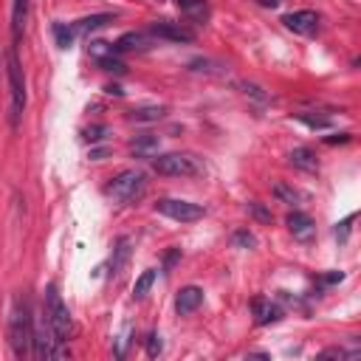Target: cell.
<instances>
[{
  "label": "cell",
  "mask_w": 361,
  "mask_h": 361,
  "mask_svg": "<svg viewBox=\"0 0 361 361\" xmlns=\"http://www.w3.org/2000/svg\"><path fill=\"white\" fill-rule=\"evenodd\" d=\"M350 138H353L350 133H336V135H327V138H324V144H347Z\"/></svg>",
  "instance_id": "33"
},
{
  "label": "cell",
  "mask_w": 361,
  "mask_h": 361,
  "mask_svg": "<svg viewBox=\"0 0 361 361\" xmlns=\"http://www.w3.org/2000/svg\"><path fill=\"white\" fill-rule=\"evenodd\" d=\"M251 310H254V324H259V327H265V324H276V322L282 319L279 305H274L271 299H262V296L251 302Z\"/></svg>",
  "instance_id": "13"
},
{
  "label": "cell",
  "mask_w": 361,
  "mask_h": 361,
  "mask_svg": "<svg viewBox=\"0 0 361 361\" xmlns=\"http://www.w3.org/2000/svg\"><path fill=\"white\" fill-rule=\"evenodd\" d=\"M353 220H355V214H350V217H344V220H341V223L336 226V237H338L341 243L347 240V234H350V223H353Z\"/></svg>",
  "instance_id": "32"
},
{
  "label": "cell",
  "mask_w": 361,
  "mask_h": 361,
  "mask_svg": "<svg viewBox=\"0 0 361 361\" xmlns=\"http://www.w3.org/2000/svg\"><path fill=\"white\" fill-rule=\"evenodd\" d=\"M161 350H164V341H161V336L158 333H149L147 336V355H161Z\"/></svg>",
  "instance_id": "28"
},
{
  "label": "cell",
  "mask_w": 361,
  "mask_h": 361,
  "mask_svg": "<svg viewBox=\"0 0 361 361\" xmlns=\"http://www.w3.org/2000/svg\"><path fill=\"white\" fill-rule=\"evenodd\" d=\"M240 87H243V93H248V96H254V99H259V102H268V93H262V87H257V85H251V82H243Z\"/></svg>",
  "instance_id": "31"
},
{
  "label": "cell",
  "mask_w": 361,
  "mask_h": 361,
  "mask_svg": "<svg viewBox=\"0 0 361 361\" xmlns=\"http://www.w3.org/2000/svg\"><path fill=\"white\" fill-rule=\"evenodd\" d=\"M127 257H130V240H127V237H121V240L116 243V248H113V259H110V274H121V268H124Z\"/></svg>",
  "instance_id": "20"
},
{
  "label": "cell",
  "mask_w": 361,
  "mask_h": 361,
  "mask_svg": "<svg viewBox=\"0 0 361 361\" xmlns=\"http://www.w3.org/2000/svg\"><path fill=\"white\" fill-rule=\"evenodd\" d=\"M282 23H285V28H288V31H293V34L313 37V34L319 31L322 17H319L316 11H310V8H302V11H290V14H285V17H282Z\"/></svg>",
  "instance_id": "9"
},
{
  "label": "cell",
  "mask_w": 361,
  "mask_h": 361,
  "mask_svg": "<svg viewBox=\"0 0 361 361\" xmlns=\"http://www.w3.org/2000/svg\"><path fill=\"white\" fill-rule=\"evenodd\" d=\"M6 73H8V93H11V127H17L23 110H25V76H23L14 45H11L8 59H6Z\"/></svg>",
  "instance_id": "4"
},
{
  "label": "cell",
  "mask_w": 361,
  "mask_h": 361,
  "mask_svg": "<svg viewBox=\"0 0 361 361\" xmlns=\"http://www.w3.org/2000/svg\"><path fill=\"white\" fill-rule=\"evenodd\" d=\"M285 223H288L290 234H293L296 240H302V243H310V240L316 237V226H313V220H310L305 212H290V214L285 217Z\"/></svg>",
  "instance_id": "12"
},
{
  "label": "cell",
  "mask_w": 361,
  "mask_h": 361,
  "mask_svg": "<svg viewBox=\"0 0 361 361\" xmlns=\"http://www.w3.org/2000/svg\"><path fill=\"white\" fill-rule=\"evenodd\" d=\"M259 6H265V8H276L279 0H259Z\"/></svg>",
  "instance_id": "35"
},
{
  "label": "cell",
  "mask_w": 361,
  "mask_h": 361,
  "mask_svg": "<svg viewBox=\"0 0 361 361\" xmlns=\"http://www.w3.org/2000/svg\"><path fill=\"white\" fill-rule=\"evenodd\" d=\"M107 23H113V14H90V17L76 20V23H73V31H76V34H90V31L107 25Z\"/></svg>",
  "instance_id": "18"
},
{
  "label": "cell",
  "mask_w": 361,
  "mask_h": 361,
  "mask_svg": "<svg viewBox=\"0 0 361 361\" xmlns=\"http://www.w3.org/2000/svg\"><path fill=\"white\" fill-rule=\"evenodd\" d=\"M42 310H45V316H48V322H51L56 338L65 341V338L71 336V330H73V322H71V310H68V305L62 302V296H59V290H56L54 282L45 288V305H42Z\"/></svg>",
  "instance_id": "5"
},
{
  "label": "cell",
  "mask_w": 361,
  "mask_h": 361,
  "mask_svg": "<svg viewBox=\"0 0 361 361\" xmlns=\"http://www.w3.org/2000/svg\"><path fill=\"white\" fill-rule=\"evenodd\" d=\"M59 338H56V333H54V327H51V322H48V316H45V310L34 319V344H31V355H37V358H56V355H62V350H59Z\"/></svg>",
  "instance_id": "6"
},
{
  "label": "cell",
  "mask_w": 361,
  "mask_h": 361,
  "mask_svg": "<svg viewBox=\"0 0 361 361\" xmlns=\"http://www.w3.org/2000/svg\"><path fill=\"white\" fill-rule=\"evenodd\" d=\"M358 353H361L358 347H353V350H347V347H327V350H322L324 358H330V355H333V358H355Z\"/></svg>",
  "instance_id": "26"
},
{
  "label": "cell",
  "mask_w": 361,
  "mask_h": 361,
  "mask_svg": "<svg viewBox=\"0 0 361 361\" xmlns=\"http://www.w3.org/2000/svg\"><path fill=\"white\" fill-rule=\"evenodd\" d=\"M164 116H166L164 104H141V107H133L127 113V118L135 121V124H152V121H161Z\"/></svg>",
  "instance_id": "14"
},
{
  "label": "cell",
  "mask_w": 361,
  "mask_h": 361,
  "mask_svg": "<svg viewBox=\"0 0 361 361\" xmlns=\"http://www.w3.org/2000/svg\"><path fill=\"white\" fill-rule=\"evenodd\" d=\"M54 37H56V45H59V48H71V45H73V37H76V31H73V25H65V23H54Z\"/></svg>",
  "instance_id": "23"
},
{
  "label": "cell",
  "mask_w": 361,
  "mask_h": 361,
  "mask_svg": "<svg viewBox=\"0 0 361 361\" xmlns=\"http://www.w3.org/2000/svg\"><path fill=\"white\" fill-rule=\"evenodd\" d=\"M231 243H234L237 248H254V245H257V237H254L248 228H240V231H234Z\"/></svg>",
  "instance_id": "25"
},
{
  "label": "cell",
  "mask_w": 361,
  "mask_h": 361,
  "mask_svg": "<svg viewBox=\"0 0 361 361\" xmlns=\"http://www.w3.org/2000/svg\"><path fill=\"white\" fill-rule=\"evenodd\" d=\"M8 344H11V353L17 358H28L31 355L34 316H31V305H28L25 296H17L11 310H8Z\"/></svg>",
  "instance_id": "1"
},
{
  "label": "cell",
  "mask_w": 361,
  "mask_h": 361,
  "mask_svg": "<svg viewBox=\"0 0 361 361\" xmlns=\"http://www.w3.org/2000/svg\"><path fill=\"white\" fill-rule=\"evenodd\" d=\"M104 135H107V127H104V124H93V127H87V130H85V141H90V144L102 141Z\"/></svg>",
  "instance_id": "27"
},
{
  "label": "cell",
  "mask_w": 361,
  "mask_h": 361,
  "mask_svg": "<svg viewBox=\"0 0 361 361\" xmlns=\"http://www.w3.org/2000/svg\"><path fill=\"white\" fill-rule=\"evenodd\" d=\"M149 34L155 39H166V42H192L195 39V31L186 28L183 23H175V20H155V23H149Z\"/></svg>",
  "instance_id": "8"
},
{
  "label": "cell",
  "mask_w": 361,
  "mask_h": 361,
  "mask_svg": "<svg viewBox=\"0 0 361 361\" xmlns=\"http://www.w3.org/2000/svg\"><path fill=\"white\" fill-rule=\"evenodd\" d=\"M288 164L296 166V169H302V172H316V169H319V158H316V152H313L310 147H296V149H290Z\"/></svg>",
  "instance_id": "15"
},
{
  "label": "cell",
  "mask_w": 361,
  "mask_h": 361,
  "mask_svg": "<svg viewBox=\"0 0 361 361\" xmlns=\"http://www.w3.org/2000/svg\"><path fill=\"white\" fill-rule=\"evenodd\" d=\"M0 71H3V59H0Z\"/></svg>",
  "instance_id": "36"
},
{
  "label": "cell",
  "mask_w": 361,
  "mask_h": 361,
  "mask_svg": "<svg viewBox=\"0 0 361 361\" xmlns=\"http://www.w3.org/2000/svg\"><path fill=\"white\" fill-rule=\"evenodd\" d=\"M245 209H248V212H251V214H254L259 223H271V212H268V209H262L259 203H254V200H251Z\"/></svg>",
  "instance_id": "29"
},
{
  "label": "cell",
  "mask_w": 361,
  "mask_h": 361,
  "mask_svg": "<svg viewBox=\"0 0 361 361\" xmlns=\"http://www.w3.org/2000/svg\"><path fill=\"white\" fill-rule=\"evenodd\" d=\"M296 118L313 130H327L330 127V118L327 116H313V113H296Z\"/></svg>",
  "instance_id": "24"
},
{
  "label": "cell",
  "mask_w": 361,
  "mask_h": 361,
  "mask_svg": "<svg viewBox=\"0 0 361 361\" xmlns=\"http://www.w3.org/2000/svg\"><path fill=\"white\" fill-rule=\"evenodd\" d=\"M200 305H203V290H200L197 285H186V288H180L178 296H175V310H178V316H189V313H195Z\"/></svg>",
  "instance_id": "11"
},
{
  "label": "cell",
  "mask_w": 361,
  "mask_h": 361,
  "mask_svg": "<svg viewBox=\"0 0 361 361\" xmlns=\"http://www.w3.org/2000/svg\"><path fill=\"white\" fill-rule=\"evenodd\" d=\"M152 282H155V271H152V268H147V271L135 279V285H133V299H144V296H147V290L152 288Z\"/></svg>",
  "instance_id": "22"
},
{
  "label": "cell",
  "mask_w": 361,
  "mask_h": 361,
  "mask_svg": "<svg viewBox=\"0 0 361 361\" xmlns=\"http://www.w3.org/2000/svg\"><path fill=\"white\" fill-rule=\"evenodd\" d=\"M155 212L169 217V220H178V223H195L206 214V209L200 203H192V200H180V197H161L155 200Z\"/></svg>",
  "instance_id": "7"
},
{
  "label": "cell",
  "mask_w": 361,
  "mask_h": 361,
  "mask_svg": "<svg viewBox=\"0 0 361 361\" xmlns=\"http://www.w3.org/2000/svg\"><path fill=\"white\" fill-rule=\"evenodd\" d=\"M274 197L276 200H282V203H288V206H296V203H302V192L299 189H293V186H288V183H274Z\"/></svg>",
  "instance_id": "21"
},
{
  "label": "cell",
  "mask_w": 361,
  "mask_h": 361,
  "mask_svg": "<svg viewBox=\"0 0 361 361\" xmlns=\"http://www.w3.org/2000/svg\"><path fill=\"white\" fill-rule=\"evenodd\" d=\"M99 65L104 71H116V73H124V65L116 59V56H99Z\"/></svg>",
  "instance_id": "30"
},
{
  "label": "cell",
  "mask_w": 361,
  "mask_h": 361,
  "mask_svg": "<svg viewBox=\"0 0 361 361\" xmlns=\"http://www.w3.org/2000/svg\"><path fill=\"white\" fill-rule=\"evenodd\" d=\"M104 155H107V147H102V149H90V158H93V161H102Z\"/></svg>",
  "instance_id": "34"
},
{
  "label": "cell",
  "mask_w": 361,
  "mask_h": 361,
  "mask_svg": "<svg viewBox=\"0 0 361 361\" xmlns=\"http://www.w3.org/2000/svg\"><path fill=\"white\" fill-rule=\"evenodd\" d=\"M130 152H133L135 158H155V152H158V138H155V135H141V138H135V141L130 144Z\"/></svg>",
  "instance_id": "19"
},
{
  "label": "cell",
  "mask_w": 361,
  "mask_h": 361,
  "mask_svg": "<svg viewBox=\"0 0 361 361\" xmlns=\"http://www.w3.org/2000/svg\"><path fill=\"white\" fill-rule=\"evenodd\" d=\"M147 189V178L141 169H124L104 183V195L116 203H135Z\"/></svg>",
  "instance_id": "3"
},
{
  "label": "cell",
  "mask_w": 361,
  "mask_h": 361,
  "mask_svg": "<svg viewBox=\"0 0 361 361\" xmlns=\"http://www.w3.org/2000/svg\"><path fill=\"white\" fill-rule=\"evenodd\" d=\"M152 169L158 175H169V178H195L206 172L203 158L192 155V152H166V155H155L152 158Z\"/></svg>",
  "instance_id": "2"
},
{
  "label": "cell",
  "mask_w": 361,
  "mask_h": 361,
  "mask_svg": "<svg viewBox=\"0 0 361 361\" xmlns=\"http://www.w3.org/2000/svg\"><path fill=\"white\" fill-rule=\"evenodd\" d=\"M25 20H28V0H14V6H11V37H14V42L25 31Z\"/></svg>",
  "instance_id": "17"
},
{
  "label": "cell",
  "mask_w": 361,
  "mask_h": 361,
  "mask_svg": "<svg viewBox=\"0 0 361 361\" xmlns=\"http://www.w3.org/2000/svg\"><path fill=\"white\" fill-rule=\"evenodd\" d=\"M155 45V37L149 31H127L116 39L113 51L116 54H133V51H149Z\"/></svg>",
  "instance_id": "10"
},
{
  "label": "cell",
  "mask_w": 361,
  "mask_h": 361,
  "mask_svg": "<svg viewBox=\"0 0 361 361\" xmlns=\"http://www.w3.org/2000/svg\"><path fill=\"white\" fill-rule=\"evenodd\" d=\"M178 3V8L189 17V20H195V23H206L209 20V3L206 0H175Z\"/></svg>",
  "instance_id": "16"
}]
</instances>
